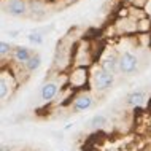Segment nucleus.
<instances>
[{
    "mask_svg": "<svg viewBox=\"0 0 151 151\" xmlns=\"http://www.w3.org/2000/svg\"><path fill=\"white\" fill-rule=\"evenodd\" d=\"M18 34H19L18 30H11V32H10V35H11V37H14V35H18Z\"/></svg>",
    "mask_w": 151,
    "mask_h": 151,
    "instance_id": "18",
    "label": "nucleus"
},
{
    "mask_svg": "<svg viewBox=\"0 0 151 151\" xmlns=\"http://www.w3.org/2000/svg\"><path fill=\"white\" fill-rule=\"evenodd\" d=\"M143 13H145V16L151 18V0H145V3H143Z\"/></svg>",
    "mask_w": 151,
    "mask_h": 151,
    "instance_id": "17",
    "label": "nucleus"
},
{
    "mask_svg": "<svg viewBox=\"0 0 151 151\" xmlns=\"http://www.w3.org/2000/svg\"><path fill=\"white\" fill-rule=\"evenodd\" d=\"M27 40L32 43V45H42L43 43V34L42 32H38V30H35V32H30L29 35H27Z\"/></svg>",
    "mask_w": 151,
    "mask_h": 151,
    "instance_id": "16",
    "label": "nucleus"
},
{
    "mask_svg": "<svg viewBox=\"0 0 151 151\" xmlns=\"http://www.w3.org/2000/svg\"><path fill=\"white\" fill-rule=\"evenodd\" d=\"M91 83H92V88L96 92L105 94L107 91L111 89L113 83H115V75L107 72V70H104L99 65V67L91 73Z\"/></svg>",
    "mask_w": 151,
    "mask_h": 151,
    "instance_id": "1",
    "label": "nucleus"
},
{
    "mask_svg": "<svg viewBox=\"0 0 151 151\" xmlns=\"http://www.w3.org/2000/svg\"><path fill=\"white\" fill-rule=\"evenodd\" d=\"M100 67L104 68V70L113 73V75L119 73V56H116V54L107 56V58L100 62Z\"/></svg>",
    "mask_w": 151,
    "mask_h": 151,
    "instance_id": "10",
    "label": "nucleus"
},
{
    "mask_svg": "<svg viewBox=\"0 0 151 151\" xmlns=\"http://www.w3.org/2000/svg\"><path fill=\"white\" fill-rule=\"evenodd\" d=\"M29 11L34 18H38L40 14L45 13V3L42 0H30L29 2Z\"/></svg>",
    "mask_w": 151,
    "mask_h": 151,
    "instance_id": "11",
    "label": "nucleus"
},
{
    "mask_svg": "<svg viewBox=\"0 0 151 151\" xmlns=\"http://www.w3.org/2000/svg\"><path fill=\"white\" fill-rule=\"evenodd\" d=\"M145 102H146V91H143V89H135V91L129 92L126 96V105L127 107L138 108L142 105H145Z\"/></svg>",
    "mask_w": 151,
    "mask_h": 151,
    "instance_id": "9",
    "label": "nucleus"
},
{
    "mask_svg": "<svg viewBox=\"0 0 151 151\" xmlns=\"http://www.w3.org/2000/svg\"><path fill=\"white\" fill-rule=\"evenodd\" d=\"M59 94V83L54 80H48L43 83L42 89H40V97H42V100L45 104H50L52 102L56 96Z\"/></svg>",
    "mask_w": 151,
    "mask_h": 151,
    "instance_id": "7",
    "label": "nucleus"
},
{
    "mask_svg": "<svg viewBox=\"0 0 151 151\" xmlns=\"http://www.w3.org/2000/svg\"><path fill=\"white\" fill-rule=\"evenodd\" d=\"M91 73H89L88 67H81V65H75L73 67L72 73L68 75V83H70V86L73 89H78V88H83L84 84L89 81L91 78Z\"/></svg>",
    "mask_w": 151,
    "mask_h": 151,
    "instance_id": "4",
    "label": "nucleus"
},
{
    "mask_svg": "<svg viewBox=\"0 0 151 151\" xmlns=\"http://www.w3.org/2000/svg\"><path fill=\"white\" fill-rule=\"evenodd\" d=\"M138 70V58L130 51H124L119 54V73L134 75Z\"/></svg>",
    "mask_w": 151,
    "mask_h": 151,
    "instance_id": "3",
    "label": "nucleus"
},
{
    "mask_svg": "<svg viewBox=\"0 0 151 151\" xmlns=\"http://www.w3.org/2000/svg\"><path fill=\"white\" fill-rule=\"evenodd\" d=\"M92 105H94V99H92L91 92H86V91L76 94V96L73 97V100H72V110H73V113L88 111Z\"/></svg>",
    "mask_w": 151,
    "mask_h": 151,
    "instance_id": "6",
    "label": "nucleus"
},
{
    "mask_svg": "<svg viewBox=\"0 0 151 151\" xmlns=\"http://www.w3.org/2000/svg\"><path fill=\"white\" fill-rule=\"evenodd\" d=\"M13 48L8 42H5V40H2V43H0V56H2V60H5V58L8 54L11 56V52H13Z\"/></svg>",
    "mask_w": 151,
    "mask_h": 151,
    "instance_id": "15",
    "label": "nucleus"
},
{
    "mask_svg": "<svg viewBox=\"0 0 151 151\" xmlns=\"http://www.w3.org/2000/svg\"><path fill=\"white\" fill-rule=\"evenodd\" d=\"M40 65H42V58H40V54H34L29 59V62L24 65V68H26V72L34 73V72H37L40 68Z\"/></svg>",
    "mask_w": 151,
    "mask_h": 151,
    "instance_id": "12",
    "label": "nucleus"
},
{
    "mask_svg": "<svg viewBox=\"0 0 151 151\" xmlns=\"http://www.w3.org/2000/svg\"><path fill=\"white\" fill-rule=\"evenodd\" d=\"M16 84L18 83H16V80H14V75L10 72V67H8V70L3 68L2 76H0V97H2L3 102L11 96V91L14 89Z\"/></svg>",
    "mask_w": 151,
    "mask_h": 151,
    "instance_id": "5",
    "label": "nucleus"
},
{
    "mask_svg": "<svg viewBox=\"0 0 151 151\" xmlns=\"http://www.w3.org/2000/svg\"><path fill=\"white\" fill-rule=\"evenodd\" d=\"M73 151H78V150H73Z\"/></svg>",
    "mask_w": 151,
    "mask_h": 151,
    "instance_id": "20",
    "label": "nucleus"
},
{
    "mask_svg": "<svg viewBox=\"0 0 151 151\" xmlns=\"http://www.w3.org/2000/svg\"><path fill=\"white\" fill-rule=\"evenodd\" d=\"M150 29H151V18L143 16V18L137 19V32L146 34V32H150Z\"/></svg>",
    "mask_w": 151,
    "mask_h": 151,
    "instance_id": "13",
    "label": "nucleus"
},
{
    "mask_svg": "<svg viewBox=\"0 0 151 151\" xmlns=\"http://www.w3.org/2000/svg\"><path fill=\"white\" fill-rule=\"evenodd\" d=\"M2 10L3 13L21 18L29 13V2L27 0H2Z\"/></svg>",
    "mask_w": 151,
    "mask_h": 151,
    "instance_id": "2",
    "label": "nucleus"
},
{
    "mask_svg": "<svg viewBox=\"0 0 151 151\" xmlns=\"http://www.w3.org/2000/svg\"><path fill=\"white\" fill-rule=\"evenodd\" d=\"M68 3H72V2H78V0H67Z\"/></svg>",
    "mask_w": 151,
    "mask_h": 151,
    "instance_id": "19",
    "label": "nucleus"
},
{
    "mask_svg": "<svg viewBox=\"0 0 151 151\" xmlns=\"http://www.w3.org/2000/svg\"><path fill=\"white\" fill-rule=\"evenodd\" d=\"M107 122V116L105 115H94L89 121V127L91 129H100L102 126H105Z\"/></svg>",
    "mask_w": 151,
    "mask_h": 151,
    "instance_id": "14",
    "label": "nucleus"
},
{
    "mask_svg": "<svg viewBox=\"0 0 151 151\" xmlns=\"http://www.w3.org/2000/svg\"><path fill=\"white\" fill-rule=\"evenodd\" d=\"M34 54L35 52L27 46H14L13 52H11V59H13V62L18 64V65H26Z\"/></svg>",
    "mask_w": 151,
    "mask_h": 151,
    "instance_id": "8",
    "label": "nucleus"
}]
</instances>
